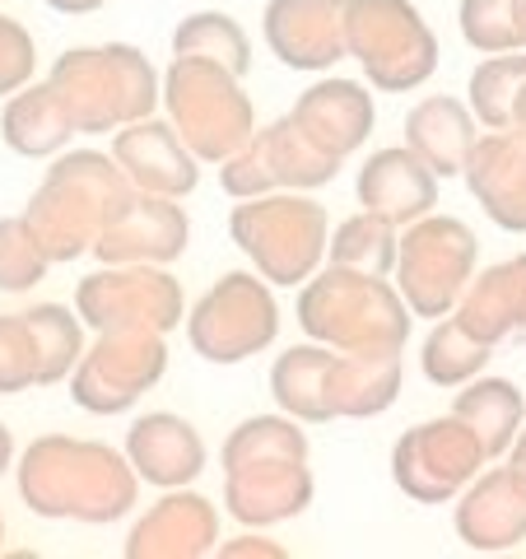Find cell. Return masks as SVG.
Returning a JSON list of instances; mask_svg holds the SVG:
<instances>
[{
    "label": "cell",
    "mask_w": 526,
    "mask_h": 559,
    "mask_svg": "<svg viewBox=\"0 0 526 559\" xmlns=\"http://www.w3.org/2000/svg\"><path fill=\"white\" fill-rule=\"evenodd\" d=\"M489 466L476 429L462 415H438L406 429L392 448V480L415 503H452Z\"/></svg>",
    "instance_id": "7c38bea8"
},
{
    "label": "cell",
    "mask_w": 526,
    "mask_h": 559,
    "mask_svg": "<svg viewBox=\"0 0 526 559\" xmlns=\"http://www.w3.org/2000/svg\"><path fill=\"white\" fill-rule=\"evenodd\" d=\"M457 24L466 47L480 57L494 51H522V24H526V0H462Z\"/></svg>",
    "instance_id": "e575fe53"
},
{
    "label": "cell",
    "mask_w": 526,
    "mask_h": 559,
    "mask_svg": "<svg viewBox=\"0 0 526 559\" xmlns=\"http://www.w3.org/2000/svg\"><path fill=\"white\" fill-rule=\"evenodd\" d=\"M75 121H70L61 94L51 90V80H33L20 94L5 98L0 108V140L20 154V159H57L75 140Z\"/></svg>",
    "instance_id": "d4e9b609"
},
{
    "label": "cell",
    "mask_w": 526,
    "mask_h": 559,
    "mask_svg": "<svg viewBox=\"0 0 526 559\" xmlns=\"http://www.w3.org/2000/svg\"><path fill=\"white\" fill-rule=\"evenodd\" d=\"M480 135L485 127L470 112V103L452 94H429L406 112V140L401 145H410L438 178H462Z\"/></svg>",
    "instance_id": "603a6c76"
},
{
    "label": "cell",
    "mask_w": 526,
    "mask_h": 559,
    "mask_svg": "<svg viewBox=\"0 0 526 559\" xmlns=\"http://www.w3.org/2000/svg\"><path fill=\"white\" fill-rule=\"evenodd\" d=\"M219 546V509L191 485L164 489L159 503H150L127 532V559H201Z\"/></svg>",
    "instance_id": "ac0fdd59"
},
{
    "label": "cell",
    "mask_w": 526,
    "mask_h": 559,
    "mask_svg": "<svg viewBox=\"0 0 526 559\" xmlns=\"http://www.w3.org/2000/svg\"><path fill=\"white\" fill-rule=\"evenodd\" d=\"M47 10H57V14H94L103 5H112V0H43Z\"/></svg>",
    "instance_id": "60d3db41"
},
{
    "label": "cell",
    "mask_w": 526,
    "mask_h": 559,
    "mask_svg": "<svg viewBox=\"0 0 526 559\" xmlns=\"http://www.w3.org/2000/svg\"><path fill=\"white\" fill-rule=\"evenodd\" d=\"M345 51L378 94H410L438 70V33L415 0H345Z\"/></svg>",
    "instance_id": "ba28073f"
},
{
    "label": "cell",
    "mask_w": 526,
    "mask_h": 559,
    "mask_svg": "<svg viewBox=\"0 0 526 559\" xmlns=\"http://www.w3.org/2000/svg\"><path fill=\"white\" fill-rule=\"evenodd\" d=\"M14 489L24 509L47 522L108 527L127 518L140 499V476L127 448L75 433H38L14 462Z\"/></svg>",
    "instance_id": "6da1fadb"
},
{
    "label": "cell",
    "mask_w": 526,
    "mask_h": 559,
    "mask_svg": "<svg viewBox=\"0 0 526 559\" xmlns=\"http://www.w3.org/2000/svg\"><path fill=\"white\" fill-rule=\"evenodd\" d=\"M489 355H494V345L476 341L447 312V318L433 322L425 345H419V369H425V378L433 382V388H466L470 378H480L489 369Z\"/></svg>",
    "instance_id": "f546056e"
},
{
    "label": "cell",
    "mask_w": 526,
    "mask_h": 559,
    "mask_svg": "<svg viewBox=\"0 0 526 559\" xmlns=\"http://www.w3.org/2000/svg\"><path fill=\"white\" fill-rule=\"evenodd\" d=\"M215 555L219 559H285L289 550L279 546V540H271L266 527H248V532L234 536V540H219Z\"/></svg>",
    "instance_id": "ab89813d"
},
{
    "label": "cell",
    "mask_w": 526,
    "mask_h": 559,
    "mask_svg": "<svg viewBox=\"0 0 526 559\" xmlns=\"http://www.w3.org/2000/svg\"><path fill=\"white\" fill-rule=\"evenodd\" d=\"M406 364L401 349H336L331 359V411L336 419H373L396 406Z\"/></svg>",
    "instance_id": "cb8c5ba5"
},
{
    "label": "cell",
    "mask_w": 526,
    "mask_h": 559,
    "mask_svg": "<svg viewBox=\"0 0 526 559\" xmlns=\"http://www.w3.org/2000/svg\"><path fill=\"white\" fill-rule=\"evenodd\" d=\"M261 140H266V159H271L279 191H318L326 182H336L340 159H331V154H322L312 145V140L289 121V112L279 121H271V127H261Z\"/></svg>",
    "instance_id": "f1b7e54d"
},
{
    "label": "cell",
    "mask_w": 526,
    "mask_h": 559,
    "mask_svg": "<svg viewBox=\"0 0 526 559\" xmlns=\"http://www.w3.org/2000/svg\"><path fill=\"white\" fill-rule=\"evenodd\" d=\"M457 540L476 555H503L526 540V471L522 466H485L457 495Z\"/></svg>",
    "instance_id": "9a60e30c"
},
{
    "label": "cell",
    "mask_w": 526,
    "mask_h": 559,
    "mask_svg": "<svg viewBox=\"0 0 526 559\" xmlns=\"http://www.w3.org/2000/svg\"><path fill=\"white\" fill-rule=\"evenodd\" d=\"M191 242V219L182 201L135 191L121 215L94 242L98 266H172Z\"/></svg>",
    "instance_id": "5bb4252c"
},
{
    "label": "cell",
    "mask_w": 526,
    "mask_h": 559,
    "mask_svg": "<svg viewBox=\"0 0 526 559\" xmlns=\"http://www.w3.org/2000/svg\"><path fill=\"white\" fill-rule=\"evenodd\" d=\"M466 187L503 234H526V140L513 131H485L466 159Z\"/></svg>",
    "instance_id": "7402d4cb"
},
{
    "label": "cell",
    "mask_w": 526,
    "mask_h": 559,
    "mask_svg": "<svg viewBox=\"0 0 526 559\" xmlns=\"http://www.w3.org/2000/svg\"><path fill=\"white\" fill-rule=\"evenodd\" d=\"M112 159L131 178L135 191H154V197L187 201L201 187V159L187 150L168 117H140L131 127L112 131Z\"/></svg>",
    "instance_id": "e0dca14e"
},
{
    "label": "cell",
    "mask_w": 526,
    "mask_h": 559,
    "mask_svg": "<svg viewBox=\"0 0 526 559\" xmlns=\"http://www.w3.org/2000/svg\"><path fill=\"white\" fill-rule=\"evenodd\" d=\"M127 457L154 489H182L205 471L210 448L201 429L178 411H150L127 429Z\"/></svg>",
    "instance_id": "44dd1931"
},
{
    "label": "cell",
    "mask_w": 526,
    "mask_h": 559,
    "mask_svg": "<svg viewBox=\"0 0 526 559\" xmlns=\"http://www.w3.org/2000/svg\"><path fill=\"white\" fill-rule=\"evenodd\" d=\"M33 322V341H38L43 355V388H57V382H70L75 364L84 355V322L75 308L65 304H38L24 308Z\"/></svg>",
    "instance_id": "836d02e7"
},
{
    "label": "cell",
    "mask_w": 526,
    "mask_h": 559,
    "mask_svg": "<svg viewBox=\"0 0 526 559\" xmlns=\"http://www.w3.org/2000/svg\"><path fill=\"white\" fill-rule=\"evenodd\" d=\"M229 238L256 275H266L279 289H294L322 271L331 215L308 191H271L229 210Z\"/></svg>",
    "instance_id": "8992f818"
},
{
    "label": "cell",
    "mask_w": 526,
    "mask_h": 559,
    "mask_svg": "<svg viewBox=\"0 0 526 559\" xmlns=\"http://www.w3.org/2000/svg\"><path fill=\"white\" fill-rule=\"evenodd\" d=\"M219 187L229 191L234 201H252V197H271L275 187V173H271V159H266V140H261V127L252 131L248 145H238L229 159L219 164Z\"/></svg>",
    "instance_id": "74e56055"
},
{
    "label": "cell",
    "mask_w": 526,
    "mask_h": 559,
    "mask_svg": "<svg viewBox=\"0 0 526 559\" xmlns=\"http://www.w3.org/2000/svg\"><path fill=\"white\" fill-rule=\"evenodd\" d=\"M261 33L279 66L322 75L345 51V0H266Z\"/></svg>",
    "instance_id": "2e32d148"
},
{
    "label": "cell",
    "mask_w": 526,
    "mask_h": 559,
    "mask_svg": "<svg viewBox=\"0 0 526 559\" xmlns=\"http://www.w3.org/2000/svg\"><path fill=\"white\" fill-rule=\"evenodd\" d=\"M355 197L368 215L396 224H406L433 215L438 205V173L419 159L410 145H387L378 154H368L363 168H359V182H355Z\"/></svg>",
    "instance_id": "ffe728a7"
},
{
    "label": "cell",
    "mask_w": 526,
    "mask_h": 559,
    "mask_svg": "<svg viewBox=\"0 0 526 559\" xmlns=\"http://www.w3.org/2000/svg\"><path fill=\"white\" fill-rule=\"evenodd\" d=\"M289 121L303 131L312 145L331 159H349L355 150L368 145L373 135V121H378V108H373V94H368L363 80H318L312 90L298 94V103L289 108Z\"/></svg>",
    "instance_id": "d6986e66"
},
{
    "label": "cell",
    "mask_w": 526,
    "mask_h": 559,
    "mask_svg": "<svg viewBox=\"0 0 526 559\" xmlns=\"http://www.w3.org/2000/svg\"><path fill=\"white\" fill-rule=\"evenodd\" d=\"M507 131L526 140V84H522V94H517V103H513V127H507Z\"/></svg>",
    "instance_id": "7bdbcfd3"
},
{
    "label": "cell",
    "mask_w": 526,
    "mask_h": 559,
    "mask_svg": "<svg viewBox=\"0 0 526 559\" xmlns=\"http://www.w3.org/2000/svg\"><path fill=\"white\" fill-rule=\"evenodd\" d=\"M522 51H526V24H522Z\"/></svg>",
    "instance_id": "7dc6e473"
},
{
    "label": "cell",
    "mask_w": 526,
    "mask_h": 559,
    "mask_svg": "<svg viewBox=\"0 0 526 559\" xmlns=\"http://www.w3.org/2000/svg\"><path fill=\"white\" fill-rule=\"evenodd\" d=\"M507 462H513V466H522V471H526V425H522V433H517L513 452H507Z\"/></svg>",
    "instance_id": "ee69618b"
},
{
    "label": "cell",
    "mask_w": 526,
    "mask_h": 559,
    "mask_svg": "<svg viewBox=\"0 0 526 559\" xmlns=\"http://www.w3.org/2000/svg\"><path fill=\"white\" fill-rule=\"evenodd\" d=\"M396 242H401V229L378 215H359L340 219L336 229H331V242H326V261H336V266H349V271H363V275H387L396 271Z\"/></svg>",
    "instance_id": "1f68e13d"
},
{
    "label": "cell",
    "mask_w": 526,
    "mask_h": 559,
    "mask_svg": "<svg viewBox=\"0 0 526 559\" xmlns=\"http://www.w3.org/2000/svg\"><path fill=\"white\" fill-rule=\"evenodd\" d=\"M51 257L38 248L24 215L0 219V294H28L38 280H47Z\"/></svg>",
    "instance_id": "8d00e7d4"
},
{
    "label": "cell",
    "mask_w": 526,
    "mask_h": 559,
    "mask_svg": "<svg viewBox=\"0 0 526 559\" xmlns=\"http://www.w3.org/2000/svg\"><path fill=\"white\" fill-rule=\"evenodd\" d=\"M14 462H20L14 457V433L0 425V480H5V471H14Z\"/></svg>",
    "instance_id": "b9f144b4"
},
{
    "label": "cell",
    "mask_w": 526,
    "mask_h": 559,
    "mask_svg": "<svg viewBox=\"0 0 526 559\" xmlns=\"http://www.w3.org/2000/svg\"><path fill=\"white\" fill-rule=\"evenodd\" d=\"M331 359H336V349L322 345V341L285 349V355L271 364L275 406L294 419H303V425H326V419H336V411H331Z\"/></svg>",
    "instance_id": "484cf974"
},
{
    "label": "cell",
    "mask_w": 526,
    "mask_h": 559,
    "mask_svg": "<svg viewBox=\"0 0 526 559\" xmlns=\"http://www.w3.org/2000/svg\"><path fill=\"white\" fill-rule=\"evenodd\" d=\"M168 373V336L154 326L94 331L70 373V401L89 415H121Z\"/></svg>",
    "instance_id": "8fae6325"
},
{
    "label": "cell",
    "mask_w": 526,
    "mask_h": 559,
    "mask_svg": "<svg viewBox=\"0 0 526 559\" xmlns=\"http://www.w3.org/2000/svg\"><path fill=\"white\" fill-rule=\"evenodd\" d=\"M513 261H517V275H522V336H526V252Z\"/></svg>",
    "instance_id": "f6af8a7d"
},
{
    "label": "cell",
    "mask_w": 526,
    "mask_h": 559,
    "mask_svg": "<svg viewBox=\"0 0 526 559\" xmlns=\"http://www.w3.org/2000/svg\"><path fill=\"white\" fill-rule=\"evenodd\" d=\"M172 57H205L248 75L252 70V38L234 14L224 10H196L172 28Z\"/></svg>",
    "instance_id": "4dcf8cb0"
},
{
    "label": "cell",
    "mask_w": 526,
    "mask_h": 559,
    "mask_svg": "<svg viewBox=\"0 0 526 559\" xmlns=\"http://www.w3.org/2000/svg\"><path fill=\"white\" fill-rule=\"evenodd\" d=\"M410 318V304L387 275H363L326 261L298 285V326L308 341L331 349H406Z\"/></svg>",
    "instance_id": "5b68a950"
},
{
    "label": "cell",
    "mask_w": 526,
    "mask_h": 559,
    "mask_svg": "<svg viewBox=\"0 0 526 559\" xmlns=\"http://www.w3.org/2000/svg\"><path fill=\"white\" fill-rule=\"evenodd\" d=\"M131 197L135 187L112 154L65 150L51 159L43 182L33 187L24 219L38 238V248L51 257V266H61V261H80L84 252H94V242Z\"/></svg>",
    "instance_id": "3957f363"
},
{
    "label": "cell",
    "mask_w": 526,
    "mask_h": 559,
    "mask_svg": "<svg viewBox=\"0 0 526 559\" xmlns=\"http://www.w3.org/2000/svg\"><path fill=\"white\" fill-rule=\"evenodd\" d=\"M159 108L201 164H224L256 131V108L252 94L242 90V75L205 57L168 61Z\"/></svg>",
    "instance_id": "52a82bcc"
},
{
    "label": "cell",
    "mask_w": 526,
    "mask_h": 559,
    "mask_svg": "<svg viewBox=\"0 0 526 559\" xmlns=\"http://www.w3.org/2000/svg\"><path fill=\"white\" fill-rule=\"evenodd\" d=\"M33 75H38V43L20 20L0 14V98L20 94Z\"/></svg>",
    "instance_id": "f35d334b"
},
{
    "label": "cell",
    "mask_w": 526,
    "mask_h": 559,
    "mask_svg": "<svg viewBox=\"0 0 526 559\" xmlns=\"http://www.w3.org/2000/svg\"><path fill=\"white\" fill-rule=\"evenodd\" d=\"M75 312L89 331L154 326L168 336L187 322V294L168 266H98L75 285Z\"/></svg>",
    "instance_id": "4fadbf2b"
},
{
    "label": "cell",
    "mask_w": 526,
    "mask_h": 559,
    "mask_svg": "<svg viewBox=\"0 0 526 559\" xmlns=\"http://www.w3.org/2000/svg\"><path fill=\"white\" fill-rule=\"evenodd\" d=\"M80 135H112L164 103V75L131 43L70 47L47 70Z\"/></svg>",
    "instance_id": "277c9868"
},
{
    "label": "cell",
    "mask_w": 526,
    "mask_h": 559,
    "mask_svg": "<svg viewBox=\"0 0 526 559\" xmlns=\"http://www.w3.org/2000/svg\"><path fill=\"white\" fill-rule=\"evenodd\" d=\"M224 503L242 527H279L312 509V443L294 415H248L224 439Z\"/></svg>",
    "instance_id": "7a4b0ae2"
},
{
    "label": "cell",
    "mask_w": 526,
    "mask_h": 559,
    "mask_svg": "<svg viewBox=\"0 0 526 559\" xmlns=\"http://www.w3.org/2000/svg\"><path fill=\"white\" fill-rule=\"evenodd\" d=\"M452 415H462L470 429H476V439L485 448L489 462H499L513 452L517 433L526 425V401L517 392V382L507 378H470L466 388L457 392V401H452Z\"/></svg>",
    "instance_id": "83f0119b"
},
{
    "label": "cell",
    "mask_w": 526,
    "mask_h": 559,
    "mask_svg": "<svg viewBox=\"0 0 526 559\" xmlns=\"http://www.w3.org/2000/svg\"><path fill=\"white\" fill-rule=\"evenodd\" d=\"M480 266V238L457 215H425L401 229L396 242V289L415 318H447Z\"/></svg>",
    "instance_id": "9c48e42d"
},
{
    "label": "cell",
    "mask_w": 526,
    "mask_h": 559,
    "mask_svg": "<svg viewBox=\"0 0 526 559\" xmlns=\"http://www.w3.org/2000/svg\"><path fill=\"white\" fill-rule=\"evenodd\" d=\"M187 341L191 355L205 364H242L261 355L279 336V304L271 294V280L256 271H229L210 285L187 312Z\"/></svg>",
    "instance_id": "30bf717a"
},
{
    "label": "cell",
    "mask_w": 526,
    "mask_h": 559,
    "mask_svg": "<svg viewBox=\"0 0 526 559\" xmlns=\"http://www.w3.org/2000/svg\"><path fill=\"white\" fill-rule=\"evenodd\" d=\"M470 336L485 341V345H503L507 336H522V275H517V261H499L489 271L470 275L466 294L452 308Z\"/></svg>",
    "instance_id": "4316f807"
},
{
    "label": "cell",
    "mask_w": 526,
    "mask_h": 559,
    "mask_svg": "<svg viewBox=\"0 0 526 559\" xmlns=\"http://www.w3.org/2000/svg\"><path fill=\"white\" fill-rule=\"evenodd\" d=\"M526 84V51H494L470 70L466 103L485 131H507L513 127V103Z\"/></svg>",
    "instance_id": "d6a6232c"
},
{
    "label": "cell",
    "mask_w": 526,
    "mask_h": 559,
    "mask_svg": "<svg viewBox=\"0 0 526 559\" xmlns=\"http://www.w3.org/2000/svg\"><path fill=\"white\" fill-rule=\"evenodd\" d=\"M0 550H5V518H0Z\"/></svg>",
    "instance_id": "bcb514c9"
},
{
    "label": "cell",
    "mask_w": 526,
    "mask_h": 559,
    "mask_svg": "<svg viewBox=\"0 0 526 559\" xmlns=\"http://www.w3.org/2000/svg\"><path fill=\"white\" fill-rule=\"evenodd\" d=\"M43 388V355L28 312H0V396Z\"/></svg>",
    "instance_id": "d590c367"
}]
</instances>
